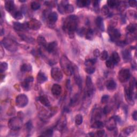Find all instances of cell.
I'll list each match as a JSON object with an SVG mask.
<instances>
[{"label": "cell", "mask_w": 137, "mask_h": 137, "mask_svg": "<svg viewBox=\"0 0 137 137\" xmlns=\"http://www.w3.org/2000/svg\"><path fill=\"white\" fill-rule=\"evenodd\" d=\"M79 20L76 15H71L68 17L63 22V28L70 38L74 36V32L77 30Z\"/></svg>", "instance_id": "obj_1"}, {"label": "cell", "mask_w": 137, "mask_h": 137, "mask_svg": "<svg viewBox=\"0 0 137 137\" xmlns=\"http://www.w3.org/2000/svg\"><path fill=\"white\" fill-rule=\"evenodd\" d=\"M60 65L63 71L67 76H71L73 73L74 68L72 67L71 62L66 57L63 56L60 60Z\"/></svg>", "instance_id": "obj_2"}, {"label": "cell", "mask_w": 137, "mask_h": 137, "mask_svg": "<svg viewBox=\"0 0 137 137\" xmlns=\"http://www.w3.org/2000/svg\"><path fill=\"white\" fill-rule=\"evenodd\" d=\"M2 44L8 50L11 52H16L18 49L16 42L9 38H4L2 41Z\"/></svg>", "instance_id": "obj_3"}, {"label": "cell", "mask_w": 137, "mask_h": 137, "mask_svg": "<svg viewBox=\"0 0 137 137\" xmlns=\"http://www.w3.org/2000/svg\"><path fill=\"white\" fill-rule=\"evenodd\" d=\"M8 126L12 130H17L22 126V120L19 117H13L8 122Z\"/></svg>", "instance_id": "obj_4"}, {"label": "cell", "mask_w": 137, "mask_h": 137, "mask_svg": "<svg viewBox=\"0 0 137 137\" xmlns=\"http://www.w3.org/2000/svg\"><path fill=\"white\" fill-rule=\"evenodd\" d=\"M28 103V97L24 94H20L16 97V104L19 108H24Z\"/></svg>", "instance_id": "obj_5"}, {"label": "cell", "mask_w": 137, "mask_h": 137, "mask_svg": "<svg viewBox=\"0 0 137 137\" xmlns=\"http://www.w3.org/2000/svg\"><path fill=\"white\" fill-rule=\"evenodd\" d=\"M131 77L130 71L127 68H123L120 71L118 74V78L121 82H125L128 80Z\"/></svg>", "instance_id": "obj_6"}, {"label": "cell", "mask_w": 137, "mask_h": 137, "mask_svg": "<svg viewBox=\"0 0 137 137\" xmlns=\"http://www.w3.org/2000/svg\"><path fill=\"white\" fill-rule=\"evenodd\" d=\"M108 33L110 39L112 41H115L121 36L120 32L118 30L112 26H110L108 30Z\"/></svg>", "instance_id": "obj_7"}, {"label": "cell", "mask_w": 137, "mask_h": 137, "mask_svg": "<svg viewBox=\"0 0 137 137\" xmlns=\"http://www.w3.org/2000/svg\"><path fill=\"white\" fill-rule=\"evenodd\" d=\"M51 76L52 79L56 82H60L63 78L62 71L58 68H54L51 70Z\"/></svg>", "instance_id": "obj_8"}, {"label": "cell", "mask_w": 137, "mask_h": 137, "mask_svg": "<svg viewBox=\"0 0 137 137\" xmlns=\"http://www.w3.org/2000/svg\"><path fill=\"white\" fill-rule=\"evenodd\" d=\"M26 23H27L28 28L34 30V31L39 30L41 26V22L36 19H32Z\"/></svg>", "instance_id": "obj_9"}, {"label": "cell", "mask_w": 137, "mask_h": 137, "mask_svg": "<svg viewBox=\"0 0 137 137\" xmlns=\"http://www.w3.org/2000/svg\"><path fill=\"white\" fill-rule=\"evenodd\" d=\"M86 88H87V91H86V96H90L93 93V85L92 79L89 76H87L86 78Z\"/></svg>", "instance_id": "obj_10"}, {"label": "cell", "mask_w": 137, "mask_h": 137, "mask_svg": "<svg viewBox=\"0 0 137 137\" xmlns=\"http://www.w3.org/2000/svg\"><path fill=\"white\" fill-rule=\"evenodd\" d=\"M125 98L127 102L131 105H134V101L133 99V96H134V90H131L130 87L125 88Z\"/></svg>", "instance_id": "obj_11"}, {"label": "cell", "mask_w": 137, "mask_h": 137, "mask_svg": "<svg viewBox=\"0 0 137 137\" xmlns=\"http://www.w3.org/2000/svg\"><path fill=\"white\" fill-rule=\"evenodd\" d=\"M116 118L115 116L112 117L108 120L106 123V126L109 130H112L116 128Z\"/></svg>", "instance_id": "obj_12"}, {"label": "cell", "mask_w": 137, "mask_h": 137, "mask_svg": "<svg viewBox=\"0 0 137 137\" xmlns=\"http://www.w3.org/2000/svg\"><path fill=\"white\" fill-rule=\"evenodd\" d=\"M62 87L60 85L57 84H55L53 85L52 88V92L54 96H58L60 95L62 93Z\"/></svg>", "instance_id": "obj_13"}, {"label": "cell", "mask_w": 137, "mask_h": 137, "mask_svg": "<svg viewBox=\"0 0 137 137\" xmlns=\"http://www.w3.org/2000/svg\"><path fill=\"white\" fill-rule=\"evenodd\" d=\"M14 29L17 31H22L28 28L27 23L21 24L18 22H14Z\"/></svg>", "instance_id": "obj_14"}, {"label": "cell", "mask_w": 137, "mask_h": 137, "mask_svg": "<svg viewBox=\"0 0 137 137\" xmlns=\"http://www.w3.org/2000/svg\"><path fill=\"white\" fill-rule=\"evenodd\" d=\"M15 8L14 2V1L8 0L5 3V8L7 11L9 12H12Z\"/></svg>", "instance_id": "obj_15"}, {"label": "cell", "mask_w": 137, "mask_h": 137, "mask_svg": "<svg viewBox=\"0 0 137 137\" xmlns=\"http://www.w3.org/2000/svg\"><path fill=\"white\" fill-rule=\"evenodd\" d=\"M47 77L43 72L40 71L39 73L38 74L36 77V80L38 83L42 84L45 82H46L47 80Z\"/></svg>", "instance_id": "obj_16"}, {"label": "cell", "mask_w": 137, "mask_h": 137, "mask_svg": "<svg viewBox=\"0 0 137 137\" xmlns=\"http://www.w3.org/2000/svg\"><path fill=\"white\" fill-rule=\"evenodd\" d=\"M106 86L107 90L110 91H113L116 88L117 84L113 80H109L106 82Z\"/></svg>", "instance_id": "obj_17"}, {"label": "cell", "mask_w": 137, "mask_h": 137, "mask_svg": "<svg viewBox=\"0 0 137 137\" xmlns=\"http://www.w3.org/2000/svg\"><path fill=\"white\" fill-rule=\"evenodd\" d=\"M57 47H58V42L56 41L52 42L47 44L46 47L47 50L49 53H52L55 51Z\"/></svg>", "instance_id": "obj_18"}, {"label": "cell", "mask_w": 137, "mask_h": 137, "mask_svg": "<svg viewBox=\"0 0 137 137\" xmlns=\"http://www.w3.org/2000/svg\"><path fill=\"white\" fill-rule=\"evenodd\" d=\"M38 100L42 104L47 106V107H49V106H50V102L47 96H40L38 98Z\"/></svg>", "instance_id": "obj_19"}, {"label": "cell", "mask_w": 137, "mask_h": 137, "mask_svg": "<svg viewBox=\"0 0 137 137\" xmlns=\"http://www.w3.org/2000/svg\"><path fill=\"white\" fill-rule=\"evenodd\" d=\"M48 19L51 23H55L58 20V14L56 12H52L48 16Z\"/></svg>", "instance_id": "obj_20"}, {"label": "cell", "mask_w": 137, "mask_h": 137, "mask_svg": "<svg viewBox=\"0 0 137 137\" xmlns=\"http://www.w3.org/2000/svg\"><path fill=\"white\" fill-rule=\"evenodd\" d=\"M96 24L101 31H104V20L101 17H98L96 20Z\"/></svg>", "instance_id": "obj_21"}, {"label": "cell", "mask_w": 137, "mask_h": 137, "mask_svg": "<svg viewBox=\"0 0 137 137\" xmlns=\"http://www.w3.org/2000/svg\"><path fill=\"white\" fill-rule=\"evenodd\" d=\"M110 59L112 60V61L114 62V64H115V65H116V64L118 63L120 60L119 54L116 52H112Z\"/></svg>", "instance_id": "obj_22"}, {"label": "cell", "mask_w": 137, "mask_h": 137, "mask_svg": "<svg viewBox=\"0 0 137 137\" xmlns=\"http://www.w3.org/2000/svg\"><path fill=\"white\" fill-rule=\"evenodd\" d=\"M90 2L88 0H79V1H77V2H76L77 6L79 8L86 7L88 6L90 4Z\"/></svg>", "instance_id": "obj_23"}, {"label": "cell", "mask_w": 137, "mask_h": 137, "mask_svg": "<svg viewBox=\"0 0 137 137\" xmlns=\"http://www.w3.org/2000/svg\"><path fill=\"white\" fill-rule=\"evenodd\" d=\"M122 56L125 62L130 61L131 59V54L130 52L128 50H125L122 52Z\"/></svg>", "instance_id": "obj_24"}, {"label": "cell", "mask_w": 137, "mask_h": 137, "mask_svg": "<svg viewBox=\"0 0 137 137\" xmlns=\"http://www.w3.org/2000/svg\"><path fill=\"white\" fill-rule=\"evenodd\" d=\"M32 69V66L30 64L25 63L23 64L20 66V71L22 72H30Z\"/></svg>", "instance_id": "obj_25"}, {"label": "cell", "mask_w": 137, "mask_h": 137, "mask_svg": "<svg viewBox=\"0 0 137 137\" xmlns=\"http://www.w3.org/2000/svg\"><path fill=\"white\" fill-rule=\"evenodd\" d=\"M37 42L38 44H39L41 46H42L44 47H46L47 46V41L46 40L45 38L42 36H39L37 38Z\"/></svg>", "instance_id": "obj_26"}, {"label": "cell", "mask_w": 137, "mask_h": 137, "mask_svg": "<svg viewBox=\"0 0 137 137\" xmlns=\"http://www.w3.org/2000/svg\"><path fill=\"white\" fill-rule=\"evenodd\" d=\"M94 36V33L92 29H88L85 33V38L87 40H92Z\"/></svg>", "instance_id": "obj_27"}, {"label": "cell", "mask_w": 137, "mask_h": 137, "mask_svg": "<svg viewBox=\"0 0 137 137\" xmlns=\"http://www.w3.org/2000/svg\"><path fill=\"white\" fill-rule=\"evenodd\" d=\"M74 11V7L70 4L68 3L65 5L64 6V12L66 14H70L73 12Z\"/></svg>", "instance_id": "obj_28"}, {"label": "cell", "mask_w": 137, "mask_h": 137, "mask_svg": "<svg viewBox=\"0 0 137 137\" xmlns=\"http://www.w3.org/2000/svg\"><path fill=\"white\" fill-rule=\"evenodd\" d=\"M92 114V118H94V120H98L100 118L101 116V114L100 110H98L97 109H96L94 110V111L93 112Z\"/></svg>", "instance_id": "obj_29"}, {"label": "cell", "mask_w": 137, "mask_h": 137, "mask_svg": "<svg viewBox=\"0 0 137 137\" xmlns=\"http://www.w3.org/2000/svg\"><path fill=\"white\" fill-rule=\"evenodd\" d=\"M93 128H102L104 127V124L102 122L96 120L91 126Z\"/></svg>", "instance_id": "obj_30"}, {"label": "cell", "mask_w": 137, "mask_h": 137, "mask_svg": "<svg viewBox=\"0 0 137 137\" xmlns=\"http://www.w3.org/2000/svg\"><path fill=\"white\" fill-rule=\"evenodd\" d=\"M12 16L14 19H16V20H21L23 18V14L20 11H14L13 12Z\"/></svg>", "instance_id": "obj_31"}, {"label": "cell", "mask_w": 137, "mask_h": 137, "mask_svg": "<svg viewBox=\"0 0 137 137\" xmlns=\"http://www.w3.org/2000/svg\"><path fill=\"white\" fill-rule=\"evenodd\" d=\"M135 130V126H128V128H125L123 132H124V134L126 135V136H128L130 134H132V133H133V132H134Z\"/></svg>", "instance_id": "obj_32"}, {"label": "cell", "mask_w": 137, "mask_h": 137, "mask_svg": "<svg viewBox=\"0 0 137 137\" xmlns=\"http://www.w3.org/2000/svg\"><path fill=\"white\" fill-rule=\"evenodd\" d=\"M136 25L131 23L127 26L126 31L130 33H134L136 31Z\"/></svg>", "instance_id": "obj_33"}, {"label": "cell", "mask_w": 137, "mask_h": 137, "mask_svg": "<svg viewBox=\"0 0 137 137\" xmlns=\"http://www.w3.org/2000/svg\"><path fill=\"white\" fill-rule=\"evenodd\" d=\"M96 62V59H89L87 60L85 62V65L87 67L93 66Z\"/></svg>", "instance_id": "obj_34"}, {"label": "cell", "mask_w": 137, "mask_h": 137, "mask_svg": "<svg viewBox=\"0 0 137 137\" xmlns=\"http://www.w3.org/2000/svg\"><path fill=\"white\" fill-rule=\"evenodd\" d=\"M83 117L80 114H78L75 117V123L77 125H80L82 123Z\"/></svg>", "instance_id": "obj_35"}, {"label": "cell", "mask_w": 137, "mask_h": 137, "mask_svg": "<svg viewBox=\"0 0 137 137\" xmlns=\"http://www.w3.org/2000/svg\"><path fill=\"white\" fill-rule=\"evenodd\" d=\"M30 84L28 82H26L25 80H24L21 83V86L22 87V89L26 91L30 90V88H31V86H30Z\"/></svg>", "instance_id": "obj_36"}, {"label": "cell", "mask_w": 137, "mask_h": 137, "mask_svg": "<svg viewBox=\"0 0 137 137\" xmlns=\"http://www.w3.org/2000/svg\"><path fill=\"white\" fill-rule=\"evenodd\" d=\"M74 79L76 83L78 85L79 88H81L82 87V80L78 74H76L74 76Z\"/></svg>", "instance_id": "obj_37"}, {"label": "cell", "mask_w": 137, "mask_h": 137, "mask_svg": "<svg viewBox=\"0 0 137 137\" xmlns=\"http://www.w3.org/2000/svg\"><path fill=\"white\" fill-rule=\"evenodd\" d=\"M66 125V120L63 119L62 120H60L59 121L58 123V125H57V127H58L59 130H60L65 128Z\"/></svg>", "instance_id": "obj_38"}, {"label": "cell", "mask_w": 137, "mask_h": 137, "mask_svg": "<svg viewBox=\"0 0 137 137\" xmlns=\"http://www.w3.org/2000/svg\"><path fill=\"white\" fill-rule=\"evenodd\" d=\"M31 9L33 10H37L39 9L41 7V5L39 3L36 1H33L31 4Z\"/></svg>", "instance_id": "obj_39"}, {"label": "cell", "mask_w": 137, "mask_h": 137, "mask_svg": "<svg viewBox=\"0 0 137 137\" xmlns=\"http://www.w3.org/2000/svg\"><path fill=\"white\" fill-rule=\"evenodd\" d=\"M108 5L111 8H115L118 6L120 2L117 1H114V0H110L107 2Z\"/></svg>", "instance_id": "obj_40"}, {"label": "cell", "mask_w": 137, "mask_h": 137, "mask_svg": "<svg viewBox=\"0 0 137 137\" xmlns=\"http://www.w3.org/2000/svg\"><path fill=\"white\" fill-rule=\"evenodd\" d=\"M8 64L6 62H2L1 63V66H0V72L1 73H3V72L6 71L8 69Z\"/></svg>", "instance_id": "obj_41"}, {"label": "cell", "mask_w": 137, "mask_h": 137, "mask_svg": "<svg viewBox=\"0 0 137 137\" xmlns=\"http://www.w3.org/2000/svg\"><path fill=\"white\" fill-rule=\"evenodd\" d=\"M20 36L25 41L27 42H28V43H32L34 41L33 38H32L31 37H30V36H26L25 35H22V36Z\"/></svg>", "instance_id": "obj_42"}, {"label": "cell", "mask_w": 137, "mask_h": 137, "mask_svg": "<svg viewBox=\"0 0 137 137\" xmlns=\"http://www.w3.org/2000/svg\"><path fill=\"white\" fill-rule=\"evenodd\" d=\"M86 32V28H82L77 30V33L78 35L80 36H84L85 35Z\"/></svg>", "instance_id": "obj_43"}, {"label": "cell", "mask_w": 137, "mask_h": 137, "mask_svg": "<svg viewBox=\"0 0 137 137\" xmlns=\"http://www.w3.org/2000/svg\"><path fill=\"white\" fill-rule=\"evenodd\" d=\"M100 59L102 60H106L108 58V53L107 51L106 50H104L102 53H101V55L100 56Z\"/></svg>", "instance_id": "obj_44"}, {"label": "cell", "mask_w": 137, "mask_h": 137, "mask_svg": "<svg viewBox=\"0 0 137 137\" xmlns=\"http://www.w3.org/2000/svg\"><path fill=\"white\" fill-rule=\"evenodd\" d=\"M53 134V130L52 129H48V130L44 131L42 133V134H41L42 136H51Z\"/></svg>", "instance_id": "obj_45"}, {"label": "cell", "mask_w": 137, "mask_h": 137, "mask_svg": "<svg viewBox=\"0 0 137 137\" xmlns=\"http://www.w3.org/2000/svg\"><path fill=\"white\" fill-rule=\"evenodd\" d=\"M106 67L109 68H114V66H115V64L114 63L111 59H109L106 62Z\"/></svg>", "instance_id": "obj_46"}, {"label": "cell", "mask_w": 137, "mask_h": 137, "mask_svg": "<svg viewBox=\"0 0 137 137\" xmlns=\"http://www.w3.org/2000/svg\"><path fill=\"white\" fill-rule=\"evenodd\" d=\"M85 71H86V73H87L88 74H92L94 73L95 71H96V68H94L93 66L87 67L86 68H85Z\"/></svg>", "instance_id": "obj_47"}, {"label": "cell", "mask_w": 137, "mask_h": 137, "mask_svg": "<svg viewBox=\"0 0 137 137\" xmlns=\"http://www.w3.org/2000/svg\"><path fill=\"white\" fill-rule=\"evenodd\" d=\"M109 100V96H107V95H105V96H104L101 98V103L103 104H106L108 102Z\"/></svg>", "instance_id": "obj_48"}, {"label": "cell", "mask_w": 137, "mask_h": 137, "mask_svg": "<svg viewBox=\"0 0 137 137\" xmlns=\"http://www.w3.org/2000/svg\"><path fill=\"white\" fill-rule=\"evenodd\" d=\"M101 11H102V13L104 15L108 14L109 12V10L107 6H103Z\"/></svg>", "instance_id": "obj_49"}, {"label": "cell", "mask_w": 137, "mask_h": 137, "mask_svg": "<svg viewBox=\"0 0 137 137\" xmlns=\"http://www.w3.org/2000/svg\"><path fill=\"white\" fill-rule=\"evenodd\" d=\"M25 127H26V130H27L28 131H31L33 128V125H32V123L31 122V121H30V120L28 121V122L26 124Z\"/></svg>", "instance_id": "obj_50"}, {"label": "cell", "mask_w": 137, "mask_h": 137, "mask_svg": "<svg viewBox=\"0 0 137 137\" xmlns=\"http://www.w3.org/2000/svg\"><path fill=\"white\" fill-rule=\"evenodd\" d=\"M111 110V108H110L108 106H104V108L103 110V112L104 114H108Z\"/></svg>", "instance_id": "obj_51"}, {"label": "cell", "mask_w": 137, "mask_h": 137, "mask_svg": "<svg viewBox=\"0 0 137 137\" xmlns=\"http://www.w3.org/2000/svg\"><path fill=\"white\" fill-rule=\"evenodd\" d=\"M93 6L95 8V10L96 11V10H98V8H99V1H94L93 2Z\"/></svg>", "instance_id": "obj_52"}, {"label": "cell", "mask_w": 137, "mask_h": 137, "mask_svg": "<svg viewBox=\"0 0 137 137\" xmlns=\"http://www.w3.org/2000/svg\"><path fill=\"white\" fill-rule=\"evenodd\" d=\"M93 54H94V56L96 57V58H98V57H99L101 55L100 51L98 50V49H96V50H94Z\"/></svg>", "instance_id": "obj_53"}, {"label": "cell", "mask_w": 137, "mask_h": 137, "mask_svg": "<svg viewBox=\"0 0 137 137\" xmlns=\"http://www.w3.org/2000/svg\"><path fill=\"white\" fill-rule=\"evenodd\" d=\"M105 134V131L104 130H100L96 132V135L98 136H104Z\"/></svg>", "instance_id": "obj_54"}, {"label": "cell", "mask_w": 137, "mask_h": 137, "mask_svg": "<svg viewBox=\"0 0 137 137\" xmlns=\"http://www.w3.org/2000/svg\"><path fill=\"white\" fill-rule=\"evenodd\" d=\"M128 3L129 4V5H130L131 7L134 8L136 6L137 2L136 1H129Z\"/></svg>", "instance_id": "obj_55"}, {"label": "cell", "mask_w": 137, "mask_h": 137, "mask_svg": "<svg viewBox=\"0 0 137 137\" xmlns=\"http://www.w3.org/2000/svg\"><path fill=\"white\" fill-rule=\"evenodd\" d=\"M33 80H34V79H33V77H28L26 78H25L24 80H25L27 82H28L30 83H32L33 82Z\"/></svg>", "instance_id": "obj_56"}, {"label": "cell", "mask_w": 137, "mask_h": 137, "mask_svg": "<svg viewBox=\"0 0 137 137\" xmlns=\"http://www.w3.org/2000/svg\"><path fill=\"white\" fill-rule=\"evenodd\" d=\"M132 117L133 118H134V120L136 121L137 120V112H136V111H134V113L132 114Z\"/></svg>", "instance_id": "obj_57"}, {"label": "cell", "mask_w": 137, "mask_h": 137, "mask_svg": "<svg viewBox=\"0 0 137 137\" xmlns=\"http://www.w3.org/2000/svg\"><path fill=\"white\" fill-rule=\"evenodd\" d=\"M20 2H25L26 1H20Z\"/></svg>", "instance_id": "obj_58"}]
</instances>
